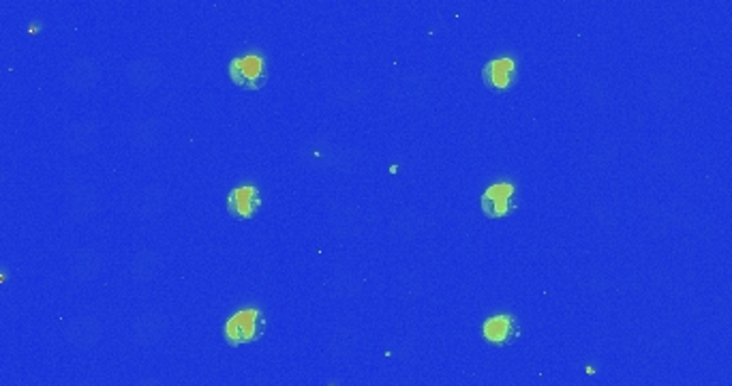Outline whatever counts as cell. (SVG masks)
<instances>
[{"mask_svg":"<svg viewBox=\"0 0 732 386\" xmlns=\"http://www.w3.org/2000/svg\"><path fill=\"white\" fill-rule=\"evenodd\" d=\"M482 82L495 93H506L516 82V63L512 58H495L482 67Z\"/></svg>","mask_w":732,"mask_h":386,"instance_id":"cell-6","label":"cell"},{"mask_svg":"<svg viewBox=\"0 0 732 386\" xmlns=\"http://www.w3.org/2000/svg\"><path fill=\"white\" fill-rule=\"evenodd\" d=\"M479 206L486 217L490 219H503L514 211V185L510 183H500V185L489 187L479 198Z\"/></svg>","mask_w":732,"mask_h":386,"instance_id":"cell-5","label":"cell"},{"mask_svg":"<svg viewBox=\"0 0 732 386\" xmlns=\"http://www.w3.org/2000/svg\"><path fill=\"white\" fill-rule=\"evenodd\" d=\"M482 337L489 346L508 348L521 337V324L514 316H510V314L493 316L484 322Z\"/></svg>","mask_w":732,"mask_h":386,"instance_id":"cell-3","label":"cell"},{"mask_svg":"<svg viewBox=\"0 0 732 386\" xmlns=\"http://www.w3.org/2000/svg\"><path fill=\"white\" fill-rule=\"evenodd\" d=\"M266 333V316L260 309H242L236 316H232L225 324V341L230 346H244L262 339Z\"/></svg>","mask_w":732,"mask_h":386,"instance_id":"cell-1","label":"cell"},{"mask_svg":"<svg viewBox=\"0 0 732 386\" xmlns=\"http://www.w3.org/2000/svg\"><path fill=\"white\" fill-rule=\"evenodd\" d=\"M227 73H230L232 82L244 90H260L268 82L266 58L260 57V54L236 57L227 67Z\"/></svg>","mask_w":732,"mask_h":386,"instance_id":"cell-2","label":"cell"},{"mask_svg":"<svg viewBox=\"0 0 732 386\" xmlns=\"http://www.w3.org/2000/svg\"><path fill=\"white\" fill-rule=\"evenodd\" d=\"M262 206V193L257 187L244 185L236 187L227 193V213L238 222H249L253 219Z\"/></svg>","mask_w":732,"mask_h":386,"instance_id":"cell-4","label":"cell"}]
</instances>
